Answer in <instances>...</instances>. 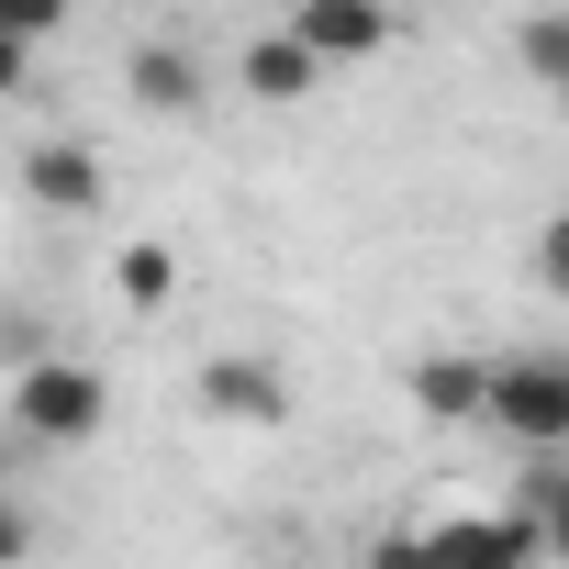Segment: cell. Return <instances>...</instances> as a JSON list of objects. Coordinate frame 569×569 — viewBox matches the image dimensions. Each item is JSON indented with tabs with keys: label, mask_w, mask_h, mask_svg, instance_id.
Masks as SVG:
<instances>
[{
	"label": "cell",
	"mask_w": 569,
	"mask_h": 569,
	"mask_svg": "<svg viewBox=\"0 0 569 569\" xmlns=\"http://www.w3.org/2000/svg\"><path fill=\"white\" fill-rule=\"evenodd\" d=\"M112 291H123L134 313L179 302V246H157V234H146V246H123V257H112Z\"/></svg>",
	"instance_id": "obj_12"
},
{
	"label": "cell",
	"mask_w": 569,
	"mask_h": 569,
	"mask_svg": "<svg viewBox=\"0 0 569 569\" xmlns=\"http://www.w3.org/2000/svg\"><path fill=\"white\" fill-rule=\"evenodd\" d=\"M425 558H436V569H536L547 547H536V525L502 502V513H447V525H425Z\"/></svg>",
	"instance_id": "obj_4"
},
{
	"label": "cell",
	"mask_w": 569,
	"mask_h": 569,
	"mask_svg": "<svg viewBox=\"0 0 569 569\" xmlns=\"http://www.w3.org/2000/svg\"><path fill=\"white\" fill-rule=\"evenodd\" d=\"M402 391H413L425 425H480L491 413V358H413Z\"/></svg>",
	"instance_id": "obj_9"
},
{
	"label": "cell",
	"mask_w": 569,
	"mask_h": 569,
	"mask_svg": "<svg viewBox=\"0 0 569 569\" xmlns=\"http://www.w3.org/2000/svg\"><path fill=\"white\" fill-rule=\"evenodd\" d=\"M12 469H23V436H12V425H0V502H12Z\"/></svg>",
	"instance_id": "obj_18"
},
{
	"label": "cell",
	"mask_w": 569,
	"mask_h": 569,
	"mask_svg": "<svg viewBox=\"0 0 569 569\" xmlns=\"http://www.w3.org/2000/svg\"><path fill=\"white\" fill-rule=\"evenodd\" d=\"M536 291H547V302H569V212H547V223H536Z\"/></svg>",
	"instance_id": "obj_13"
},
{
	"label": "cell",
	"mask_w": 569,
	"mask_h": 569,
	"mask_svg": "<svg viewBox=\"0 0 569 569\" xmlns=\"http://www.w3.org/2000/svg\"><path fill=\"white\" fill-rule=\"evenodd\" d=\"M101 413H112V380L90 358H23V380H12V436L23 447H90Z\"/></svg>",
	"instance_id": "obj_1"
},
{
	"label": "cell",
	"mask_w": 569,
	"mask_h": 569,
	"mask_svg": "<svg viewBox=\"0 0 569 569\" xmlns=\"http://www.w3.org/2000/svg\"><path fill=\"white\" fill-rule=\"evenodd\" d=\"M513 68L569 101V12H525V23H513Z\"/></svg>",
	"instance_id": "obj_11"
},
{
	"label": "cell",
	"mask_w": 569,
	"mask_h": 569,
	"mask_svg": "<svg viewBox=\"0 0 569 569\" xmlns=\"http://www.w3.org/2000/svg\"><path fill=\"white\" fill-rule=\"evenodd\" d=\"M34 547H46V525L23 502H0V569H34Z\"/></svg>",
	"instance_id": "obj_15"
},
{
	"label": "cell",
	"mask_w": 569,
	"mask_h": 569,
	"mask_svg": "<svg viewBox=\"0 0 569 569\" xmlns=\"http://www.w3.org/2000/svg\"><path fill=\"white\" fill-rule=\"evenodd\" d=\"M123 90H134V112H157V123H190L212 79H201V57H190V46H168V34H157V46H134V57H123Z\"/></svg>",
	"instance_id": "obj_8"
},
{
	"label": "cell",
	"mask_w": 569,
	"mask_h": 569,
	"mask_svg": "<svg viewBox=\"0 0 569 569\" xmlns=\"http://www.w3.org/2000/svg\"><path fill=\"white\" fill-rule=\"evenodd\" d=\"M513 513H525V525H536V547H547V558L569 569V447L525 469V491H513Z\"/></svg>",
	"instance_id": "obj_10"
},
{
	"label": "cell",
	"mask_w": 569,
	"mask_h": 569,
	"mask_svg": "<svg viewBox=\"0 0 569 569\" xmlns=\"http://www.w3.org/2000/svg\"><path fill=\"white\" fill-rule=\"evenodd\" d=\"M234 90L246 101H268V112H291V101H313L325 90V57L279 23V34H257V46H234Z\"/></svg>",
	"instance_id": "obj_6"
},
{
	"label": "cell",
	"mask_w": 569,
	"mask_h": 569,
	"mask_svg": "<svg viewBox=\"0 0 569 569\" xmlns=\"http://www.w3.org/2000/svg\"><path fill=\"white\" fill-rule=\"evenodd\" d=\"M23 190H34L46 212H101V201H112V168H101L90 134H46V146H23Z\"/></svg>",
	"instance_id": "obj_5"
},
{
	"label": "cell",
	"mask_w": 569,
	"mask_h": 569,
	"mask_svg": "<svg viewBox=\"0 0 569 569\" xmlns=\"http://www.w3.org/2000/svg\"><path fill=\"white\" fill-rule=\"evenodd\" d=\"M480 425H502L513 447L558 458L569 447V358H491V413Z\"/></svg>",
	"instance_id": "obj_2"
},
{
	"label": "cell",
	"mask_w": 569,
	"mask_h": 569,
	"mask_svg": "<svg viewBox=\"0 0 569 569\" xmlns=\"http://www.w3.org/2000/svg\"><path fill=\"white\" fill-rule=\"evenodd\" d=\"M291 34H302L325 68H358V57H380V46H391V0H302Z\"/></svg>",
	"instance_id": "obj_7"
},
{
	"label": "cell",
	"mask_w": 569,
	"mask_h": 569,
	"mask_svg": "<svg viewBox=\"0 0 569 569\" xmlns=\"http://www.w3.org/2000/svg\"><path fill=\"white\" fill-rule=\"evenodd\" d=\"M358 569H436V558H425V525H391V536H380Z\"/></svg>",
	"instance_id": "obj_16"
},
{
	"label": "cell",
	"mask_w": 569,
	"mask_h": 569,
	"mask_svg": "<svg viewBox=\"0 0 569 569\" xmlns=\"http://www.w3.org/2000/svg\"><path fill=\"white\" fill-rule=\"evenodd\" d=\"M190 402H201L212 425H246V436H268V425H291V380H279L268 358H246V347H223V358H201V380H190Z\"/></svg>",
	"instance_id": "obj_3"
},
{
	"label": "cell",
	"mask_w": 569,
	"mask_h": 569,
	"mask_svg": "<svg viewBox=\"0 0 569 569\" xmlns=\"http://www.w3.org/2000/svg\"><path fill=\"white\" fill-rule=\"evenodd\" d=\"M68 12H79V0H0V34H12V46H46Z\"/></svg>",
	"instance_id": "obj_14"
},
{
	"label": "cell",
	"mask_w": 569,
	"mask_h": 569,
	"mask_svg": "<svg viewBox=\"0 0 569 569\" xmlns=\"http://www.w3.org/2000/svg\"><path fill=\"white\" fill-rule=\"evenodd\" d=\"M23 79H34V46H12V34H0V101H12Z\"/></svg>",
	"instance_id": "obj_17"
}]
</instances>
